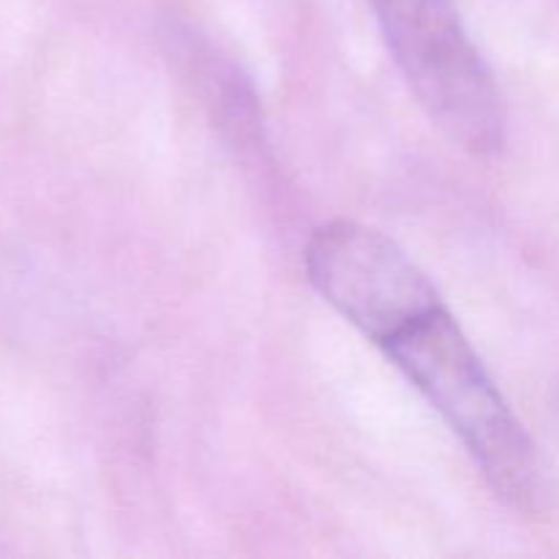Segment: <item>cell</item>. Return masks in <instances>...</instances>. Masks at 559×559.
Returning a JSON list of instances; mask_svg holds the SVG:
<instances>
[{
  "label": "cell",
  "instance_id": "obj_1",
  "mask_svg": "<svg viewBox=\"0 0 559 559\" xmlns=\"http://www.w3.org/2000/svg\"><path fill=\"white\" fill-rule=\"evenodd\" d=\"M380 349L456 431L497 495L519 506L535 495L533 440L445 304L415 317Z\"/></svg>",
  "mask_w": 559,
  "mask_h": 559
},
{
  "label": "cell",
  "instance_id": "obj_3",
  "mask_svg": "<svg viewBox=\"0 0 559 559\" xmlns=\"http://www.w3.org/2000/svg\"><path fill=\"white\" fill-rule=\"evenodd\" d=\"M304 260L311 287L377 347L442 304L424 267L366 224L328 222L311 235Z\"/></svg>",
  "mask_w": 559,
  "mask_h": 559
},
{
  "label": "cell",
  "instance_id": "obj_2",
  "mask_svg": "<svg viewBox=\"0 0 559 559\" xmlns=\"http://www.w3.org/2000/svg\"><path fill=\"white\" fill-rule=\"evenodd\" d=\"M382 38L431 123L475 156L506 140L491 71L469 41L456 0H369Z\"/></svg>",
  "mask_w": 559,
  "mask_h": 559
}]
</instances>
